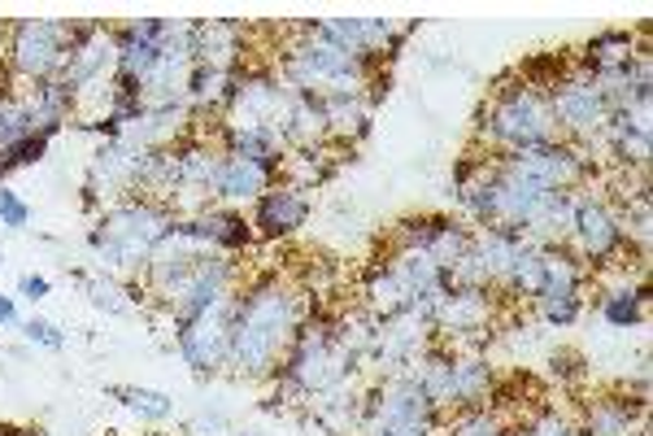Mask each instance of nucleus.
<instances>
[{
  "label": "nucleus",
  "instance_id": "nucleus-1",
  "mask_svg": "<svg viewBox=\"0 0 653 436\" xmlns=\"http://www.w3.org/2000/svg\"><path fill=\"white\" fill-rule=\"evenodd\" d=\"M306 315V293L288 288L280 280V271H266L258 280H249L236 293V315H231V367L249 380L275 376L297 323Z\"/></svg>",
  "mask_w": 653,
  "mask_h": 436
},
{
  "label": "nucleus",
  "instance_id": "nucleus-2",
  "mask_svg": "<svg viewBox=\"0 0 653 436\" xmlns=\"http://www.w3.org/2000/svg\"><path fill=\"white\" fill-rule=\"evenodd\" d=\"M175 227V210L166 201L153 197H122L114 201L100 223L87 232V245L96 249V258L114 271H144L149 254L157 249V240Z\"/></svg>",
  "mask_w": 653,
  "mask_h": 436
},
{
  "label": "nucleus",
  "instance_id": "nucleus-3",
  "mask_svg": "<svg viewBox=\"0 0 653 436\" xmlns=\"http://www.w3.org/2000/svg\"><path fill=\"white\" fill-rule=\"evenodd\" d=\"M475 135H479V144H488L492 157L562 140L558 122H554V109H549V96L527 87V83H519V79L514 83H497L492 101L479 109Z\"/></svg>",
  "mask_w": 653,
  "mask_h": 436
},
{
  "label": "nucleus",
  "instance_id": "nucleus-4",
  "mask_svg": "<svg viewBox=\"0 0 653 436\" xmlns=\"http://www.w3.org/2000/svg\"><path fill=\"white\" fill-rule=\"evenodd\" d=\"M236 288H240V262L227 258V254H210V258H201L197 267H188L183 275H175L166 288H157L153 297H157V306L170 315V323L183 328V323H192L201 310H210L218 297H227V293H236Z\"/></svg>",
  "mask_w": 653,
  "mask_h": 436
},
{
  "label": "nucleus",
  "instance_id": "nucleus-5",
  "mask_svg": "<svg viewBox=\"0 0 653 436\" xmlns=\"http://www.w3.org/2000/svg\"><path fill=\"white\" fill-rule=\"evenodd\" d=\"M70 52V31L57 17H26L9 26L4 39V57H9V74L26 79V83H44L52 74H61Z\"/></svg>",
  "mask_w": 653,
  "mask_h": 436
},
{
  "label": "nucleus",
  "instance_id": "nucleus-6",
  "mask_svg": "<svg viewBox=\"0 0 653 436\" xmlns=\"http://www.w3.org/2000/svg\"><path fill=\"white\" fill-rule=\"evenodd\" d=\"M549 109H554V122H558V135L571 140V144H593L610 118V105L602 96V87L593 83V74L584 66H567L562 83L549 92Z\"/></svg>",
  "mask_w": 653,
  "mask_h": 436
},
{
  "label": "nucleus",
  "instance_id": "nucleus-7",
  "mask_svg": "<svg viewBox=\"0 0 653 436\" xmlns=\"http://www.w3.org/2000/svg\"><path fill=\"white\" fill-rule=\"evenodd\" d=\"M240 293V288H236ZM236 293L218 297L210 310H201L192 323L175 328V350L197 376H214L231 367V315H236Z\"/></svg>",
  "mask_w": 653,
  "mask_h": 436
},
{
  "label": "nucleus",
  "instance_id": "nucleus-8",
  "mask_svg": "<svg viewBox=\"0 0 653 436\" xmlns=\"http://www.w3.org/2000/svg\"><path fill=\"white\" fill-rule=\"evenodd\" d=\"M567 245L580 262H597V267H615L628 249L624 240V219L602 201V197H580L575 201V219H571V232H567Z\"/></svg>",
  "mask_w": 653,
  "mask_h": 436
},
{
  "label": "nucleus",
  "instance_id": "nucleus-9",
  "mask_svg": "<svg viewBox=\"0 0 653 436\" xmlns=\"http://www.w3.org/2000/svg\"><path fill=\"white\" fill-rule=\"evenodd\" d=\"M310 210H314V205H310V192H301V188L275 179V184L253 201V219H249L253 240H288V236H297V232L310 223Z\"/></svg>",
  "mask_w": 653,
  "mask_h": 436
},
{
  "label": "nucleus",
  "instance_id": "nucleus-10",
  "mask_svg": "<svg viewBox=\"0 0 653 436\" xmlns=\"http://www.w3.org/2000/svg\"><path fill=\"white\" fill-rule=\"evenodd\" d=\"M497 310L492 288H453L431 306V332L440 341H458L471 332H488V319Z\"/></svg>",
  "mask_w": 653,
  "mask_h": 436
},
{
  "label": "nucleus",
  "instance_id": "nucleus-11",
  "mask_svg": "<svg viewBox=\"0 0 653 436\" xmlns=\"http://www.w3.org/2000/svg\"><path fill=\"white\" fill-rule=\"evenodd\" d=\"M650 17L641 22V35H632V31H602V35H593L584 48H580V57H575V66H584L593 79L597 74H615V70H624L628 61H637V57H650Z\"/></svg>",
  "mask_w": 653,
  "mask_h": 436
},
{
  "label": "nucleus",
  "instance_id": "nucleus-12",
  "mask_svg": "<svg viewBox=\"0 0 653 436\" xmlns=\"http://www.w3.org/2000/svg\"><path fill=\"white\" fill-rule=\"evenodd\" d=\"M645 415H650V402L645 398H632V393H615V398H597L589 411H584V436H637L645 428Z\"/></svg>",
  "mask_w": 653,
  "mask_h": 436
},
{
  "label": "nucleus",
  "instance_id": "nucleus-13",
  "mask_svg": "<svg viewBox=\"0 0 653 436\" xmlns=\"http://www.w3.org/2000/svg\"><path fill=\"white\" fill-rule=\"evenodd\" d=\"M192 227H197V236L214 249V254H227V258H236V254H245L249 245H253V227H249V219L236 210V205H205L197 219H188Z\"/></svg>",
  "mask_w": 653,
  "mask_h": 436
},
{
  "label": "nucleus",
  "instance_id": "nucleus-14",
  "mask_svg": "<svg viewBox=\"0 0 653 436\" xmlns=\"http://www.w3.org/2000/svg\"><path fill=\"white\" fill-rule=\"evenodd\" d=\"M271 184H275V175L262 170L258 162H245V157H236V153H223L218 175H214V201H227V205H236V201H258Z\"/></svg>",
  "mask_w": 653,
  "mask_h": 436
},
{
  "label": "nucleus",
  "instance_id": "nucleus-15",
  "mask_svg": "<svg viewBox=\"0 0 653 436\" xmlns=\"http://www.w3.org/2000/svg\"><path fill=\"white\" fill-rule=\"evenodd\" d=\"M492 389L497 376L479 354H453V411H484Z\"/></svg>",
  "mask_w": 653,
  "mask_h": 436
},
{
  "label": "nucleus",
  "instance_id": "nucleus-16",
  "mask_svg": "<svg viewBox=\"0 0 653 436\" xmlns=\"http://www.w3.org/2000/svg\"><path fill=\"white\" fill-rule=\"evenodd\" d=\"M340 157H331V144H319V149H288L284 162H280V179L301 188V192H314L319 184H326L335 175Z\"/></svg>",
  "mask_w": 653,
  "mask_h": 436
},
{
  "label": "nucleus",
  "instance_id": "nucleus-17",
  "mask_svg": "<svg viewBox=\"0 0 653 436\" xmlns=\"http://www.w3.org/2000/svg\"><path fill=\"white\" fill-rule=\"evenodd\" d=\"M650 280H641V284H624V288H615V293H606L602 297V319L610 323V328H641L645 323V310H650Z\"/></svg>",
  "mask_w": 653,
  "mask_h": 436
},
{
  "label": "nucleus",
  "instance_id": "nucleus-18",
  "mask_svg": "<svg viewBox=\"0 0 653 436\" xmlns=\"http://www.w3.org/2000/svg\"><path fill=\"white\" fill-rule=\"evenodd\" d=\"M541 280H545V258H541V245H523L519 254H514V262H510V275H506V293L510 297H523V302H532L536 293H541Z\"/></svg>",
  "mask_w": 653,
  "mask_h": 436
},
{
  "label": "nucleus",
  "instance_id": "nucleus-19",
  "mask_svg": "<svg viewBox=\"0 0 653 436\" xmlns=\"http://www.w3.org/2000/svg\"><path fill=\"white\" fill-rule=\"evenodd\" d=\"M105 398H114V402H122L131 415H140V420H153V424H162V420H170L175 415V402L166 398V393H157V389H135V385H105Z\"/></svg>",
  "mask_w": 653,
  "mask_h": 436
},
{
  "label": "nucleus",
  "instance_id": "nucleus-20",
  "mask_svg": "<svg viewBox=\"0 0 653 436\" xmlns=\"http://www.w3.org/2000/svg\"><path fill=\"white\" fill-rule=\"evenodd\" d=\"M471 240H475V232H466L462 223H453V219L444 214V223H440L436 240L427 245V254H431V262H436V267L453 271V267H458V262L471 254Z\"/></svg>",
  "mask_w": 653,
  "mask_h": 436
},
{
  "label": "nucleus",
  "instance_id": "nucleus-21",
  "mask_svg": "<svg viewBox=\"0 0 653 436\" xmlns=\"http://www.w3.org/2000/svg\"><path fill=\"white\" fill-rule=\"evenodd\" d=\"M567 66H571L567 52H536V57H527V61L519 66V83H527V87H536V92L549 96V92L562 83Z\"/></svg>",
  "mask_w": 653,
  "mask_h": 436
},
{
  "label": "nucleus",
  "instance_id": "nucleus-22",
  "mask_svg": "<svg viewBox=\"0 0 653 436\" xmlns=\"http://www.w3.org/2000/svg\"><path fill=\"white\" fill-rule=\"evenodd\" d=\"M83 288H87L92 306L105 310V315H131V310H135L131 293H127L118 280H109V275H83Z\"/></svg>",
  "mask_w": 653,
  "mask_h": 436
},
{
  "label": "nucleus",
  "instance_id": "nucleus-23",
  "mask_svg": "<svg viewBox=\"0 0 653 436\" xmlns=\"http://www.w3.org/2000/svg\"><path fill=\"white\" fill-rule=\"evenodd\" d=\"M501 433H506V420L484 406V411H458V420L449 424L444 436H501Z\"/></svg>",
  "mask_w": 653,
  "mask_h": 436
},
{
  "label": "nucleus",
  "instance_id": "nucleus-24",
  "mask_svg": "<svg viewBox=\"0 0 653 436\" xmlns=\"http://www.w3.org/2000/svg\"><path fill=\"white\" fill-rule=\"evenodd\" d=\"M532 306L549 328H571L584 315V297H536Z\"/></svg>",
  "mask_w": 653,
  "mask_h": 436
},
{
  "label": "nucleus",
  "instance_id": "nucleus-25",
  "mask_svg": "<svg viewBox=\"0 0 653 436\" xmlns=\"http://www.w3.org/2000/svg\"><path fill=\"white\" fill-rule=\"evenodd\" d=\"M523 436H584V433H580V424H571V420L558 415L554 406H541V411L532 415V424L523 428Z\"/></svg>",
  "mask_w": 653,
  "mask_h": 436
},
{
  "label": "nucleus",
  "instance_id": "nucleus-26",
  "mask_svg": "<svg viewBox=\"0 0 653 436\" xmlns=\"http://www.w3.org/2000/svg\"><path fill=\"white\" fill-rule=\"evenodd\" d=\"M31 223V205L13 192V188H0V227H13V232H22Z\"/></svg>",
  "mask_w": 653,
  "mask_h": 436
},
{
  "label": "nucleus",
  "instance_id": "nucleus-27",
  "mask_svg": "<svg viewBox=\"0 0 653 436\" xmlns=\"http://www.w3.org/2000/svg\"><path fill=\"white\" fill-rule=\"evenodd\" d=\"M22 332H26V341H31V345H44V350H61V345H66L61 328H52L48 319H35V315L22 323Z\"/></svg>",
  "mask_w": 653,
  "mask_h": 436
},
{
  "label": "nucleus",
  "instance_id": "nucleus-28",
  "mask_svg": "<svg viewBox=\"0 0 653 436\" xmlns=\"http://www.w3.org/2000/svg\"><path fill=\"white\" fill-rule=\"evenodd\" d=\"M554 376L567 380V385H580V380H584V358H580L575 350H558V354H554Z\"/></svg>",
  "mask_w": 653,
  "mask_h": 436
},
{
  "label": "nucleus",
  "instance_id": "nucleus-29",
  "mask_svg": "<svg viewBox=\"0 0 653 436\" xmlns=\"http://www.w3.org/2000/svg\"><path fill=\"white\" fill-rule=\"evenodd\" d=\"M188 433L192 436H227L231 433V424H227L223 415H197V420L188 424Z\"/></svg>",
  "mask_w": 653,
  "mask_h": 436
},
{
  "label": "nucleus",
  "instance_id": "nucleus-30",
  "mask_svg": "<svg viewBox=\"0 0 653 436\" xmlns=\"http://www.w3.org/2000/svg\"><path fill=\"white\" fill-rule=\"evenodd\" d=\"M17 293H22L26 302H44V297L52 293V284H48L44 275H22V280H17Z\"/></svg>",
  "mask_w": 653,
  "mask_h": 436
},
{
  "label": "nucleus",
  "instance_id": "nucleus-31",
  "mask_svg": "<svg viewBox=\"0 0 653 436\" xmlns=\"http://www.w3.org/2000/svg\"><path fill=\"white\" fill-rule=\"evenodd\" d=\"M22 319H17V306H13V297H0V328H17Z\"/></svg>",
  "mask_w": 653,
  "mask_h": 436
},
{
  "label": "nucleus",
  "instance_id": "nucleus-32",
  "mask_svg": "<svg viewBox=\"0 0 653 436\" xmlns=\"http://www.w3.org/2000/svg\"><path fill=\"white\" fill-rule=\"evenodd\" d=\"M0 436H35V433H26V428H13V424H0Z\"/></svg>",
  "mask_w": 653,
  "mask_h": 436
},
{
  "label": "nucleus",
  "instance_id": "nucleus-33",
  "mask_svg": "<svg viewBox=\"0 0 653 436\" xmlns=\"http://www.w3.org/2000/svg\"><path fill=\"white\" fill-rule=\"evenodd\" d=\"M4 35H9V22H0V48H4Z\"/></svg>",
  "mask_w": 653,
  "mask_h": 436
},
{
  "label": "nucleus",
  "instance_id": "nucleus-34",
  "mask_svg": "<svg viewBox=\"0 0 653 436\" xmlns=\"http://www.w3.org/2000/svg\"><path fill=\"white\" fill-rule=\"evenodd\" d=\"M637 436H650V424H645V428H641V433H637Z\"/></svg>",
  "mask_w": 653,
  "mask_h": 436
},
{
  "label": "nucleus",
  "instance_id": "nucleus-35",
  "mask_svg": "<svg viewBox=\"0 0 653 436\" xmlns=\"http://www.w3.org/2000/svg\"><path fill=\"white\" fill-rule=\"evenodd\" d=\"M245 436H258V433H245Z\"/></svg>",
  "mask_w": 653,
  "mask_h": 436
},
{
  "label": "nucleus",
  "instance_id": "nucleus-36",
  "mask_svg": "<svg viewBox=\"0 0 653 436\" xmlns=\"http://www.w3.org/2000/svg\"><path fill=\"white\" fill-rule=\"evenodd\" d=\"M149 436H162V433H149Z\"/></svg>",
  "mask_w": 653,
  "mask_h": 436
}]
</instances>
